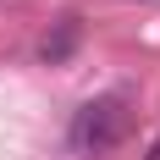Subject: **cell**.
Here are the masks:
<instances>
[{"label":"cell","instance_id":"obj_1","mask_svg":"<svg viewBox=\"0 0 160 160\" xmlns=\"http://www.w3.org/2000/svg\"><path fill=\"white\" fill-rule=\"evenodd\" d=\"M127 132H132L127 94H99V99H88V105L78 111L72 144H78V155H111L116 144H127Z\"/></svg>","mask_w":160,"mask_h":160},{"label":"cell","instance_id":"obj_2","mask_svg":"<svg viewBox=\"0 0 160 160\" xmlns=\"http://www.w3.org/2000/svg\"><path fill=\"white\" fill-rule=\"evenodd\" d=\"M149 160H160V144H155V149H149Z\"/></svg>","mask_w":160,"mask_h":160}]
</instances>
